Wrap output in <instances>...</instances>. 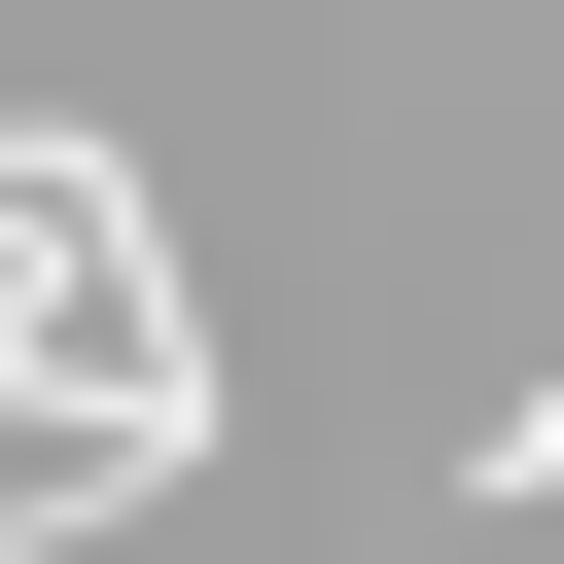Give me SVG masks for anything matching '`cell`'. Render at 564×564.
<instances>
[{"label": "cell", "instance_id": "6da1fadb", "mask_svg": "<svg viewBox=\"0 0 564 564\" xmlns=\"http://www.w3.org/2000/svg\"><path fill=\"white\" fill-rule=\"evenodd\" d=\"M458 494H529V529H564V388H494V458H458Z\"/></svg>", "mask_w": 564, "mask_h": 564}]
</instances>
